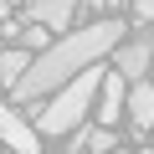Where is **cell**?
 Wrapping results in <instances>:
<instances>
[{
    "label": "cell",
    "mask_w": 154,
    "mask_h": 154,
    "mask_svg": "<svg viewBox=\"0 0 154 154\" xmlns=\"http://www.w3.org/2000/svg\"><path fill=\"white\" fill-rule=\"evenodd\" d=\"M134 16H139V26H149L154 21V0H134Z\"/></svg>",
    "instance_id": "obj_9"
},
{
    "label": "cell",
    "mask_w": 154,
    "mask_h": 154,
    "mask_svg": "<svg viewBox=\"0 0 154 154\" xmlns=\"http://www.w3.org/2000/svg\"><path fill=\"white\" fill-rule=\"evenodd\" d=\"M149 62H154V36H149V31H134V36H123V41L113 46V67L128 77V82L149 72Z\"/></svg>",
    "instance_id": "obj_3"
},
{
    "label": "cell",
    "mask_w": 154,
    "mask_h": 154,
    "mask_svg": "<svg viewBox=\"0 0 154 154\" xmlns=\"http://www.w3.org/2000/svg\"><path fill=\"white\" fill-rule=\"evenodd\" d=\"M98 5H103V11H108V16H113V5H118V0H98Z\"/></svg>",
    "instance_id": "obj_11"
},
{
    "label": "cell",
    "mask_w": 154,
    "mask_h": 154,
    "mask_svg": "<svg viewBox=\"0 0 154 154\" xmlns=\"http://www.w3.org/2000/svg\"><path fill=\"white\" fill-rule=\"evenodd\" d=\"M123 21L118 16H108V21H93V26H82V31H67L62 41H51L31 67H26V77L11 88V98L16 103H31V98H46V93H57L62 82H72L82 67H93L98 57H108L118 41H123Z\"/></svg>",
    "instance_id": "obj_1"
},
{
    "label": "cell",
    "mask_w": 154,
    "mask_h": 154,
    "mask_svg": "<svg viewBox=\"0 0 154 154\" xmlns=\"http://www.w3.org/2000/svg\"><path fill=\"white\" fill-rule=\"evenodd\" d=\"M98 88H103V77H98L93 67H82L72 82H62V88L51 93V103H41V98H31V103H26V108H31V123H36L46 139H62L67 128H77L82 118H93Z\"/></svg>",
    "instance_id": "obj_2"
},
{
    "label": "cell",
    "mask_w": 154,
    "mask_h": 154,
    "mask_svg": "<svg viewBox=\"0 0 154 154\" xmlns=\"http://www.w3.org/2000/svg\"><path fill=\"white\" fill-rule=\"evenodd\" d=\"M26 21H46L51 31H72L77 0H26Z\"/></svg>",
    "instance_id": "obj_6"
},
{
    "label": "cell",
    "mask_w": 154,
    "mask_h": 154,
    "mask_svg": "<svg viewBox=\"0 0 154 154\" xmlns=\"http://www.w3.org/2000/svg\"><path fill=\"white\" fill-rule=\"evenodd\" d=\"M31 46L21 41V46H5V51H0V82H5V88H16L21 82V77H26V67H31V57H26Z\"/></svg>",
    "instance_id": "obj_8"
},
{
    "label": "cell",
    "mask_w": 154,
    "mask_h": 154,
    "mask_svg": "<svg viewBox=\"0 0 154 154\" xmlns=\"http://www.w3.org/2000/svg\"><path fill=\"white\" fill-rule=\"evenodd\" d=\"M123 113H128V77L113 67V72L103 77V88H98V113H93V118H98V123H118Z\"/></svg>",
    "instance_id": "obj_4"
},
{
    "label": "cell",
    "mask_w": 154,
    "mask_h": 154,
    "mask_svg": "<svg viewBox=\"0 0 154 154\" xmlns=\"http://www.w3.org/2000/svg\"><path fill=\"white\" fill-rule=\"evenodd\" d=\"M5 16H11V0H0V21H5Z\"/></svg>",
    "instance_id": "obj_10"
},
{
    "label": "cell",
    "mask_w": 154,
    "mask_h": 154,
    "mask_svg": "<svg viewBox=\"0 0 154 154\" xmlns=\"http://www.w3.org/2000/svg\"><path fill=\"white\" fill-rule=\"evenodd\" d=\"M128 118H134L139 128H154V88L144 82V77L128 82Z\"/></svg>",
    "instance_id": "obj_7"
},
{
    "label": "cell",
    "mask_w": 154,
    "mask_h": 154,
    "mask_svg": "<svg viewBox=\"0 0 154 154\" xmlns=\"http://www.w3.org/2000/svg\"><path fill=\"white\" fill-rule=\"evenodd\" d=\"M0 139H5V144H16V149H26V154H36L46 134H41L36 123H26V118H21L5 98H0Z\"/></svg>",
    "instance_id": "obj_5"
}]
</instances>
